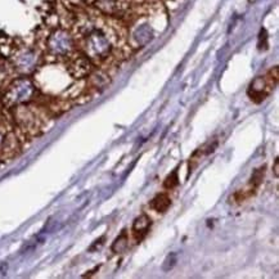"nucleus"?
Returning a JSON list of instances; mask_svg holds the SVG:
<instances>
[{
  "label": "nucleus",
  "mask_w": 279,
  "mask_h": 279,
  "mask_svg": "<svg viewBox=\"0 0 279 279\" xmlns=\"http://www.w3.org/2000/svg\"><path fill=\"white\" fill-rule=\"evenodd\" d=\"M278 83V67H274L268 72L264 78H257L251 83L247 94L251 98V101L260 103L270 94V91Z\"/></svg>",
  "instance_id": "f257e3e1"
},
{
  "label": "nucleus",
  "mask_w": 279,
  "mask_h": 279,
  "mask_svg": "<svg viewBox=\"0 0 279 279\" xmlns=\"http://www.w3.org/2000/svg\"><path fill=\"white\" fill-rule=\"evenodd\" d=\"M49 49L53 54L64 56L71 51L72 47V39L66 31H56L48 41Z\"/></svg>",
  "instance_id": "f03ea898"
},
{
  "label": "nucleus",
  "mask_w": 279,
  "mask_h": 279,
  "mask_svg": "<svg viewBox=\"0 0 279 279\" xmlns=\"http://www.w3.org/2000/svg\"><path fill=\"white\" fill-rule=\"evenodd\" d=\"M34 86L28 80H18L9 90V99L16 103H22L32 95Z\"/></svg>",
  "instance_id": "7ed1b4c3"
},
{
  "label": "nucleus",
  "mask_w": 279,
  "mask_h": 279,
  "mask_svg": "<svg viewBox=\"0 0 279 279\" xmlns=\"http://www.w3.org/2000/svg\"><path fill=\"white\" fill-rule=\"evenodd\" d=\"M151 225H152V220L149 216L140 215L135 219L134 223H133L131 232H133V237H134V239L137 242H141V241L147 237L149 229H151Z\"/></svg>",
  "instance_id": "20e7f679"
},
{
  "label": "nucleus",
  "mask_w": 279,
  "mask_h": 279,
  "mask_svg": "<svg viewBox=\"0 0 279 279\" xmlns=\"http://www.w3.org/2000/svg\"><path fill=\"white\" fill-rule=\"evenodd\" d=\"M70 72L76 79L85 78L86 75L91 72L90 59L86 56H80V57L75 58L72 63L70 64Z\"/></svg>",
  "instance_id": "39448f33"
},
{
  "label": "nucleus",
  "mask_w": 279,
  "mask_h": 279,
  "mask_svg": "<svg viewBox=\"0 0 279 279\" xmlns=\"http://www.w3.org/2000/svg\"><path fill=\"white\" fill-rule=\"evenodd\" d=\"M171 206V198L167 193H158L155 198L149 202V207L156 212H166Z\"/></svg>",
  "instance_id": "423d86ee"
},
{
  "label": "nucleus",
  "mask_w": 279,
  "mask_h": 279,
  "mask_svg": "<svg viewBox=\"0 0 279 279\" xmlns=\"http://www.w3.org/2000/svg\"><path fill=\"white\" fill-rule=\"evenodd\" d=\"M129 246V236L126 230H122V233L117 238L114 239L113 245H112V251L114 253H122L126 251Z\"/></svg>",
  "instance_id": "0eeeda50"
},
{
  "label": "nucleus",
  "mask_w": 279,
  "mask_h": 279,
  "mask_svg": "<svg viewBox=\"0 0 279 279\" xmlns=\"http://www.w3.org/2000/svg\"><path fill=\"white\" fill-rule=\"evenodd\" d=\"M264 175H265V166L257 168L255 170L252 174V178H251V187L255 189L259 188V185L262 183V179H264Z\"/></svg>",
  "instance_id": "6e6552de"
},
{
  "label": "nucleus",
  "mask_w": 279,
  "mask_h": 279,
  "mask_svg": "<svg viewBox=\"0 0 279 279\" xmlns=\"http://www.w3.org/2000/svg\"><path fill=\"white\" fill-rule=\"evenodd\" d=\"M176 261H178V255L176 253H170V255L167 256L165 259V261H164V265H162V270L164 272H170V270L172 269L175 266V264H176Z\"/></svg>",
  "instance_id": "1a4fd4ad"
},
{
  "label": "nucleus",
  "mask_w": 279,
  "mask_h": 279,
  "mask_svg": "<svg viewBox=\"0 0 279 279\" xmlns=\"http://www.w3.org/2000/svg\"><path fill=\"white\" fill-rule=\"evenodd\" d=\"M179 183V178H178V170H175L172 174H170L167 178L165 179V182H164V187L166 189H172L174 187H176Z\"/></svg>",
  "instance_id": "9d476101"
},
{
  "label": "nucleus",
  "mask_w": 279,
  "mask_h": 279,
  "mask_svg": "<svg viewBox=\"0 0 279 279\" xmlns=\"http://www.w3.org/2000/svg\"><path fill=\"white\" fill-rule=\"evenodd\" d=\"M278 168H279V161L278 160H276V164H274V175H276V176H278Z\"/></svg>",
  "instance_id": "9b49d317"
}]
</instances>
